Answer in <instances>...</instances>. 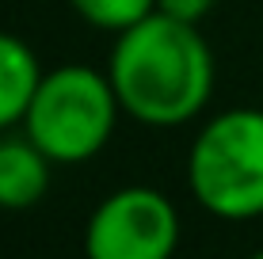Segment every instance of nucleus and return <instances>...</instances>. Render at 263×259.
Here are the masks:
<instances>
[{
    "label": "nucleus",
    "mask_w": 263,
    "mask_h": 259,
    "mask_svg": "<svg viewBox=\"0 0 263 259\" xmlns=\"http://www.w3.org/2000/svg\"><path fill=\"white\" fill-rule=\"evenodd\" d=\"M107 76L122 114L153 130L187 126L214 95V50L198 23L153 12L115 34Z\"/></svg>",
    "instance_id": "1"
},
{
    "label": "nucleus",
    "mask_w": 263,
    "mask_h": 259,
    "mask_svg": "<svg viewBox=\"0 0 263 259\" xmlns=\"http://www.w3.org/2000/svg\"><path fill=\"white\" fill-rule=\"evenodd\" d=\"M187 187L221 221L263 217V111L229 107L202 122L187 153Z\"/></svg>",
    "instance_id": "2"
},
{
    "label": "nucleus",
    "mask_w": 263,
    "mask_h": 259,
    "mask_svg": "<svg viewBox=\"0 0 263 259\" xmlns=\"http://www.w3.org/2000/svg\"><path fill=\"white\" fill-rule=\"evenodd\" d=\"M122 107L111 76L92 65H58L42 73L23 118V133L53 164H84L103 153Z\"/></svg>",
    "instance_id": "3"
},
{
    "label": "nucleus",
    "mask_w": 263,
    "mask_h": 259,
    "mask_svg": "<svg viewBox=\"0 0 263 259\" xmlns=\"http://www.w3.org/2000/svg\"><path fill=\"white\" fill-rule=\"evenodd\" d=\"M179 248V210L157 187H119L84 225L88 259H172Z\"/></svg>",
    "instance_id": "4"
},
{
    "label": "nucleus",
    "mask_w": 263,
    "mask_h": 259,
    "mask_svg": "<svg viewBox=\"0 0 263 259\" xmlns=\"http://www.w3.org/2000/svg\"><path fill=\"white\" fill-rule=\"evenodd\" d=\"M53 160L31 137H0V210H31L50 191Z\"/></svg>",
    "instance_id": "5"
},
{
    "label": "nucleus",
    "mask_w": 263,
    "mask_h": 259,
    "mask_svg": "<svg viewBox=\"0 0 263 259\" xmlns=\"http://www.w3.org/2000/svg\"><path fill=\"white\" fill-rule=\"evenodd\" d=\"M42 80L39 53L27 46L23 38L0 31V130L23 126L27 107Z\"/></svg>",
    "instance_id": "6"
},
{
    "label": "nucleus",
    "mask_w": 263,
    "mask_h": 259,
    "mask_svg": "<svg viewBox=\"0 0 263 259\" xmlns=\"http://www.w3.org/2000/svg\"><path fill=\"white\" fill-rule=\"evenodd\" d=\"M69 4L88 27L107 34H122L157 12V0H69Z\"/></svg>",
    "instance_id": "7"
},
{
    "label": "nucleus",
    "mask_w": 263,
    "mask_h": 259,
    "mask_svg": "<svg viewBox=\"0 0 263 259\" xmlns=\"http://www.w3.org/2000/svg\"><path fill=\"white\" fill-rule=\"evenodd\" d=\"M210 8H214V0H157V12L172 15V19H183V23H202Z\"/></svg>",
    "instance_id": "8"
},
{
    "label": "nucleus",
    "mask_w": 263,
    "mask_h": 259,
    "mask_svg": "<svg viewBox=\"0 0 263 259\" xmlns=\"http://www.w3.org/2000/svg\"><path fill=\"white\" fill-rule=\"evenodd\" d=\"M248 259H263V248H259V252H252V255H248Z\"/></svg>",
    "instance_id": "9"
}]
</instances>
